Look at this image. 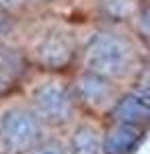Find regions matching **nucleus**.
I'll list each match as a JSON object with an SVG mask.
<instances>
[{
  "instance_id": "1",
  "label": "nucleus",
  "mask_w": 150,
  "mask_h": 154,
  "mask_svg": "<svg viewBox=\"0 0 150 154\" xmlns=\"http://www.w3.org/2000/svg\"><path fill=\"white\" fill-rule=\"evenodd\" d=\"M86 62L92 74L101 78H117L130 72L134 49L121 35L97 33L86 45Z\"/></svg>"
},
{
  "instance_id": "2",
  "label": "nucleus",
  "mask_w": 150,
  "mask_h": 154,
  "mask_svg": "<svg viewBox=\"0 0 150 154\" xmlns=\"http://www.w3.org/2000/svg\"><path fill=\"white\" fill-rule=\"evenodd\" d=\"M39 136L37 115L29 109H11L0 119V140L8 152L31 150Z\"/></svg>"
},
{
  "instance_id": "3",
  "label": "nucleus",
  "mask_w": 150,
  "mask_h": 154,
  "mask_svg": "<svg viewBox=\"0 0 150 154\" xmlns=\"http://www.w3.org/2000/svg\"><path fill=\"white\" fill-rule=\"evenodd\" d=\"M35 109L49 123H62L72 115V99L64 86L47 82L39 86L33 95Z\"/></svg>"
},
{
  "instance_id": "4",
  "label": "nucleus",
  "mask_w": 150,
  "mask_h": 154,
  "mask_svg": "<svg viewBox=\"0 0 150 154\" xmlns=\"http://www.w3.org/2000/svg\"><path fill=\"white\" fill-rule=\"evenodd\" d=\"M115 119L121 121V125H138L140 121H144L148 115V97L144 91H136L123 97L113 109Z\"/></svg>"
},
{
  "instance_id": "5",
  "label": "nucleus",
  "mask_w": 150,
  "mask_h": 154,
  "mask_svg": "<svg viewBox=\"0 0 150 154\" xmlns=\"http://www.w3.org/2000/svg\"><path fill=\"white\" fill-rule=\"evenodd\" d=\"M74 54V45L68 37L64 35H49L43 39V43L39 45V60L49 66V68H60L64 64H68Z\"/></svg>"
},
{
  "instance_id": "6",
  "label": "nucleus",
  "mask_w": 150,
  "mask_h": 154,
  "mask_svg": "<svg viewBox=\"0 0 150 154\" xmlns=\"http://www.w3.org/2000/svg\"><path fill=\"white\" fill-rule=\"evenodd\" d=\"M140 140V134L134 125H119L107 134L105 138V152L107 154H130Z\"/></svg>"
},
{
  "instance_id": "7",
  "label": "nucleus",
  "mask_w": 150,
  "mask_h": 154,
  "mask_svg": "<svg viewBox=\"0 0 150 154\" xmlns=\"http://www.w3.org/2000/svg\"><path fill=\"white\" fill-rule=\"evenodd\" d=\"M78 93L89 105H103L111 99V86L97 74H86L78 80Z\"/></svg>"
},
{
  "instance_id": "8",
  "label": "nucleus",
  "mask_w": 150,
  "mask_h": 154,
  "mask_svg": "<svg viewBox=\"0 0 150 154\" xmlns=\"http://www.w3.org/2000/svg\"><path fill=\"white\" fill-rule=\"evenodd\" d=\"M70 148H72V154H99L101 152L99 131L91 125H80L72 136Z\"/></svg>"
},
{
  "instance_id": "9",
  "label": "nucleus",
  "mask_w": 150,
  "mask_h": 154,
  "mask_svg": "<svg viewBox=\"0 0 150 154\" xmlns=\"http://www.w3.org/2000/svg\"><path fill=\"white\" fill-rule=\"evenodd\" d=\"M33 154H66V150L58 144H43V146L35 148Z\"/></svg>"
},
{
  "instance_id": "10",
  "label": "nucleus",
  "mask_w": 150,
  "mask_h": 154,
  "mask_svg": "<svg viewBox=\"0 0 150 154\" xmlns=\"http://www.w3.org/2000/svg\"><path fill=\"white\" fill-rule=\"evenodd\" d=\"M6 27H8V19H6L4 14H0V31H4Z\"/></svg>"
}]
</instances>
